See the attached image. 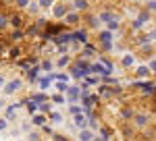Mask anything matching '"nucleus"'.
Listing matches in <instances>:
<instances>
[{"label": "nucleus", "instance_id": "nucleus-10", "mask_svg": "<svg viewBox=\"0 0 156 141\" xmlns=\"http://www.w3.org/2000/svg\"><path fill=\"white\" fill-rule=\"evenodd\" d=\"M77 21H79V15L77 12H69L67 15V23H77Z\"/></svg>", "mask_w": 156, "mask_h": 141}, {"label": "nucleus", "instance_id": "nucleus-4", "mask_svg": "<svg viewBox=\"0 0 156 141\" xmlns=\"http://www.w3.org/2000/svg\"><path fill=\"white\" fill-rule=\"evenodd\" d=\"M54 6V17H65L67 15V6L65 4H52Z\"/></svg>", "mask_w": 156, "mask_h": 141}, {"label": "nucleus", "instance_id": "nucleus-14", "mask_svg": "<svg viewBox=\"0 0 156 141\" xmlns=\"http://www.w3.org/2000/svg\"><path fill=\"white\" fill-rule=\"evenodd\" d=\"M69 56H62V58H58V67H67V64H69Z\"/></svg>", "mask_w": 156, "mask_h": 141}, {"label": "nucleus", "instance_id": "nucleus-6", "mask_svg": "<svg viewBox=\"0 0 156 141\" xmlns=\"http://www.w3.org/2000/svg\"><path fill=\"white\" fill-rule=\"evenodd\" d=\"M90 69H92V73H100V75H108V73H110V69L102 67V64H94V67H90Z\"/></svg>", "mask_w": 156, "mask_h": 141}, {"label": "nucleus", "instance_id": "nucleus-23", "mask_svg": "<svg viewBox=\"0 0 156 141\" xmlns=\"http://www.w3.org/2000/svg\"><path fill=\"white\" fill-rule=\"evenodd\" d=\"M69 40H71V35H60L58 37V42H69Z\"/></svg>", "mask_w": 156, "mask_h": 141}, {"label": "nucleus", "instance_id": "nucleus-15", "mask_svg": "<svg viewBox=\"0 0 156 141\" xmlns=\"http://www.w3.org/2000/svg\"><path fill=\"white\" fill-rule=\"evenodd\" d=\"M44 120H46V118L42 116V114H37V116L34 118V125H44Z\"/></svg>", "mask_w": 156, "mask_h": 141}, {"label": "nucleus", "instance_id": "nucleus-3", "mask_svg": "<svg viewBox=\"0 0 156 141\" xmlns=\"http://www.w3.org/2000/svg\"><path fill=\"white\" fill-rule=\"evenodd\" d=\"M73 122H75V127H79V129H85V127H87V118H85L83 114H75Z\"/></svg>", "mask_w": 156, "mask_h": 141}, {"label": "nucleus", "instance_id": "nucleus-24", "mask_svg": "<svg viewBox=\"0 0 156 141\" xmlns=\"http://www.w3.org/2000/svg\"><path fill=\"white\" fill-rule=\"evenodd\" d=\"M71 112H73V114H79V112H81V108H79V106H73Z\"/></svg>", "mask_w": 156, "mask_h": 141}, {"label": "nucleus", "instance_id": "nucleus-22", "mask_svg": "<svg viewBox=\"0 0 156 141\" xmlns=\"http://www.w3.org/2000/svg\"><path fill=\"white\" fill-rule=\"evenodd\" d=\"M40 85H42V89H46V87L50 85V81H48V79H42V81H40Z\"/></svg>", "mask_w": 156, "mask_h": 141}, {"label": "nucleus", "instance_id": "nucleus-12", "mask_svg": "<svg viewBox=\"0 0 156 141\" xmlns=\"http://www.w3.org/2000/svg\"><path fill=\"white\" fill-rule=\"evenodd\" d=\"M108 29H110V31H112V29H119V21H117V19L108 21Z\"/></svg>", "mask_w": 156, "mask_h": 141}, {"label": "nucleus", "instance_id": "nucleus-25", "mask_svg": "<svg viewBox=\"0 0 156 141\" xmlns=\"http://www.w3.org/2000/svg\"><path fill=\"white\" fill-rule=\"evenodd\" d=\"M4 27H6V19H4V17H0V29H4Z\"/></svg>", "mask_w": 156, "mask_h": 141}, {"label": "nucleus", "instance_id": "nucleus-8", "mask_svg": "<svg viewBox=\"0 0 156 141\" xmlns=\"http://www.w3.org/2000/svg\"><path fill=\"white\" fill-rule=\"evenodd\" d=\"M75 9L77 11H85L87 9V0H75Z\"/></svg>", "mask_w": 156, "mask_h": 141}, {"label": "nucleus", "instance_id": "nucleus-21", "mask_svg": "<svg viewBox=\"0 0 156 141\" xmlns=\"http://www.w3.org/2000/svg\"><path fill=\"white\" fill-rule=\"evenodd\" d=\"M56 89H58V91H67V83H58Z\"/></svg>", "mask_w": 156, "mask_h": 141}, {"label": "nucleus", "instance_id": "nucleus-2", "mask_svg": "<svg viewBox=\"0 0 156 141\" xmlns=\"http://www.w3.org/2000/svg\"><path fill=\"white\" fill-rule=\"evenodd\" d=\"M65 94L69 95V100H71V104H73V102H77V98H81V89H77V87H67Z\"/></svg>", "mask_w": 156, "mask_h": 141}, {"label": "nucleus", "instance_id": "nucleus-1", "mask_svg": "<svg viewBox=\"0 0 156 141\" xmlns=\"http://www.w3.org/2000/svg\"><path fill=\"white\" fill-rule=\"evenodd\" d=\"M21 87H23V81H21V79H12V81L4 83V94L11 95V94H15V91H19Z\"/></svg>", "mask_w": 156, "mask_h": 141}, {"label": "nucleus", "instance_id": "nucleus-29", "mask_svg": "<svg viewBox=\"0 0 156 141\" xmlns=\"http://www.w3.org/2000/svg\"><path fill=\"white\" fill-rule=\"evenodd\" d=\"M19 141H21V139H19Z\"/></svg>", "mask_w": 156, "mask_h": 141}, {"label": "nucleus", "instance_id": "nucleus-17", "mask_svg": "<svg viewBox=\"0 0 156 141\" xmlns=\"http://www.w3.org/2000/svg\"><path fill=\"white\" fill-rule=\"evenodd\" d=\"M148 73H150V70L146 69V67H140V69H137V75H140V77H146Z\"/></svg>", "mask_w": 156, "mask_h": 141}, {"label": "nucleus", "instance_id": "nucleus-11", "mask_svg": "<svg viewBox=\"0 0 156 141\" xmlns=\"http://www.w3.org/2000/svg\"><path fill=\"white\" fill-rule=\"evenodd\" d=\"M52 4H54V0H40V6L42 9H50Z\"/></svg>", "mask_w": 156, "mask_h": 141}, {"label": "nucleus", "instance_id": "nucleus-28", "mask_svg": "<svg viewBox=\"0 0 156 141\" xmlns=\"http://www.w3.org/2000/svg\"><path fill=\"white\" fill-rule=\"evenodd\" d=\"M92 141H106V139H92Z\"/></svg>", "mask_w": 156, "mask_h": 141}, {"label": "nucleus", "instance_id": "nucleus-18", "mask_svg": "<svg viewBox=\"0 0 156 141\" xmlns=\"http://www.w3.org/2000/svg\"><path fill=\"white\" fill-rule=\"evenodd\" d=\"M11 25H12V27H19V25H21V19H19V17H12V19H11Z\"/></svg>", "mask_w": 156, "mask_h": 141}, {"label": "nucleus", "instance_id": "nucleus-19", "mask_svg": "<svg viewBox=\"0 0 156 141\" xmlns=\"http://www.w3.org/2000/svg\"><path fill=\"white\" fill-rule=\"evenodd\" d=\"M17 6H21V9L29 6V0H17Z\"/></svg>", "mask_w": 156, "mask_h": 141}, {"label": "nucleus", "instance_id": "nucleus-5", "mask_svg": "<svg viewBox=\"0 0 156 141\" xmlns=\"http://www.w3.org/2000/svg\"><path fill=\"white\" fill-rule=\"evenodd\" d=\"M94 139V133L87 129H81V133H79V141H92Z\"/></svg>", "mask_w": 156, "mask_h": 141}, {"label": "nucleus", "instance_id": "nucleus-16", "mask_svg": "<svg viewBox=\"0 0 156 141\" xmlns=\"http://www.w3.org/2000/svg\"><path fill=\"white\" fill-rule=\"evenodd\" d=\"M73 37H75V40H81V42H85V31H77Z\"/></svg>", "mask_w": 156, "mask_h": 141}, {"label": "nucleus", "instance_id": "nucleus-27", "mask_svg": "<svg viewBox=\"0 0 156 141\" xmlns=\"http://www.w3.org/2000/svg\"><path fill=\"white\" fill-rule=\"evenodd\" d=\"M0 85H4V77L2 75H0Z\"/></svg>", "mask_w": 156, "mask_h": 141}, {"label": "nucleus", "instance_id": "nucleus-13", "mask_svg": "<svg viewBox=\"0 0 156 141\" xmlns=\"http://www.w3.org/2000/svg\"><path fill=\"white\" fill-rule=\"evenodd\" d=\"M123 64H125V67H131V64H133V56H129V54H127V56L123 58Z\"/></svg>", "mask_w": 156, "mask_h": 141}, {"label": "nucleus", "instance_id": "nucleus-20", "mask_svg": "<svg viewBox=\"0 0 156 141\" xmlns=\"http://www.w3.org/2000/svg\"><path fill=\"white\" fill-rule=\"evenodd\" d=\"M6 127H9V122H6L4 118H0V131H4V129H6Z\"/></svg>", "mask_w": 156, "mask_h": 141}, {"label": "nucleus", "instance_id": "nucleus-9", "mask_svg": "<svg viewBox=\"0 0 156 141\" xmlns=\"http://www.w3.org/2000/svg\"><path fill=\"white\" fill-rule=\"evenodd\" d=\"M135 122H137L140 127H144V125H148V116H144V114H137V116H135Z\"/></svg>", "mask_w": 156, "mask_h": 141}, {"label": "nucleus", "instance_id": "nucleus-7", "mask_svg": "<svg viewBox=\"0 0 156 141\" xmlns=\"http://www.w3.org/2000/svg\"><path fill=\"white\" fill-rule=\"evenodd\" d=\"M112 19H115V15H112V12H100V15H98V21H112Z\"/></svg>", "mask_w": 156, "mask_h": 141}, {"label": "nucleus", "instance_id": "nucleus-26", "mask_svg": "<svg viewBox=\"0 0 156 141\" xmlns=\"http://www.w3.org/2000/svg\"><path fill=\"white\" fill-rule=\"evenodd\" d=\"M12 37H15V40H21V37H23V33H21V31H15V33H12Z\"/></svg>", "mask_w": 156, "mask_h": 141}]
</instances>
